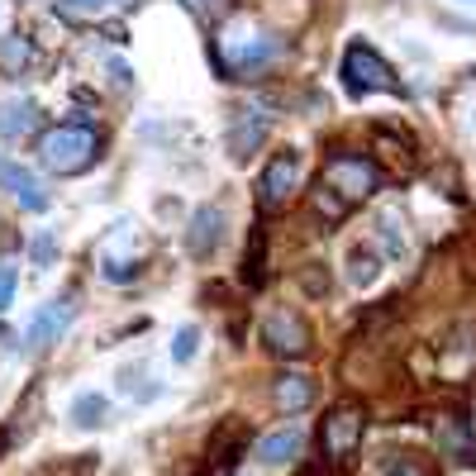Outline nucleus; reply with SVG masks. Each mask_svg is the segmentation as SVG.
Returning <instances> with one entry per match:
<instances>
[{
  "label": "nucleus",
  "instance_id": "7ed1b4c3",
  "mask_svg": "<svg viewBox=\"0 0 476 476\" xmlns=\"http://www.w3.org/2000/svg\"><path fill=\"white\" fill-rule=\"evenodd\" d=\"M338 77H343V87L352 96H367V91H390V96H400V77H396V67H390L371 43H348V53L343 62H338Z\"/></svg>",
  "mask_w": 476,
  "mask_h": 476
},
{
  "label": "nucleus",
  "instance_id": "412c9836",
  "mask_svg": "<svg viewBox=\"0 0 476 476\" xmlns=\"http://www.w3.org/2000/svg\"><path fill=\"white\" fill-rule=\"evenodd\" d=\"M181 5L191 10L200 24H219V20H229V5H233V0H181Z\"/></svg>",
  "mask_w": 476,
  "mask_h": 476
},
{
  "label": "nucleus",
  "instance_id": "dca6fc26",
  "mask_svg": "<svg viewBox=\"0 0 476 476\" xmlns=\"http://www.w3.org/2000/svg\"><path fill=\"white\" fill-rule=\"evenodd\" d=\"M105 419H110V400L100 396V390H87V396L72 400V424L77 429H100Z\"/></svg>",
  "mask_w": 476,
  "mask_h": 476
},
{
  "label": "nucleus",
  "instance_id": "f3484780",
  "mask_svg": "<svg viewBox=\"0 0 476 476\" xmlns=\"http://www.w3.org/2000/svg\"><path fill=\"white\" fill-rule=\"evenodd\" d=\"M444 448L453 462H467L476 467V444H471V429H467V419H448L444 424Z\"/></svg>",
  "mask_w": 476,
  "mask_h": 476
},
{
  "label": "nucleus",
  "instance_id": "6e6552de",
  "mask_svg": "<svg viewBox=\"0 0 476 476\" xmlns=\"http://www.w3.org/2000/svg\"><path fill=\"white\" fill-rule=\"evenodd\" d=\"M262 343L277 357H305L310 352V325L296 310H271L262 319Z\"/></svg>",
  "mask_w": 476,
  "mask_h": 476
},
{
  "label": "nucleus",
  "instance_id": "f03ea898",
  "mask_svg": "<svg viewBox=\"0 0 476 476\" xmlns=\"http://www.w3.org/2000/svg\"><path fill=\"white\" fill-rule=\"evenodd\" d=\"M100 148H105V139H100V129H91V124H53V129L39 133V162L58 177L91 172L100 162Z\"/></svg>",
  "mask_w": 476,
  "mask_h": 476
},
{
  "label": "nucleus",
  "instance_id": "a878e982",
  "mask_svg": "<svg viewBox=\"0 0 476 476\" xmlns=\"http://www.w3.org/2000/svg\"><path fill=\"white\" fill-rule=\"evenodd\" d=\"M300 286H305L310 296H325V291H329V281H325V271H319V262H310V267L300 271Z\"/></svg>",
  "mask_w": 476,
  "mask_h": 476
},
{
  "label": "nucleus",
  "instance_id": "f8f14e48",
  "mask_svg": "<svg viewBox=\"0 0 476 476\" xmlns=\"http://www.w3.org/2000/svg\"><path fill=\"white\" fill-rule=\"evenodd\" d=\"M267 139V119L258 110H233V124H229V158L233 162H248L258 143Z\"/></svg>",
  "mask_w": 476,
  "mask_h": 476
},
{
  "label": "nucleus",
  "instance_id": "1a4fd4ad",
  "mask_svg": "<svg viewBox=\"0 0 476 476\" xmlns=\"http://www.w3.org/2000/svg\"><path fill=\"white\" fill-rule=\"evenodd\" d=\"M248 424L243 419H229L224 429L215 434V444H210V453H206V476H233V467H238V453L248 448Z\"/></svg>",
  "mask_w": 476,
  "mask_h": 476
},
{
  "label": "nucleus",
  "instance_id": "c756f323",
  "mask_svg": "<svg viewBox=\"0 0 476 476\" xmlns=\"http://www.w3.org/2000/svg\"><path fill=\"white\" fill-rule=\"evenodd\" d=\"M72 5H81V10H96V5H105V0H72Z\"/></svg>",
  "mask_w": 476,
  "mask_h": 476
},
{
  "label": "nucleus",
  "instance_id": "5701e85b",
  "mask_svg": "<svg viewBox=\"0 0 476 476\" xmlns=\"http://www.w3.org/2000/svg\"><path fill=\"white\" fill-rule=\"evenodd\" d=\"M53 252H58V238L48 233V229H39V233H33V243H29V262L33 267H48V262H53Z\"/></svg>",
  "mask_w": 476,
  "mask_h": 476
},
{
  "label": "nucleus",
  "instance_id": "9d476101",
  "mask_svg": "<svg viewBox=\"0 0 476 476\" xmlns=\"http://www.w3.org/2000/svg\"><path fill=\"white\" fill-rule=\"evenodd\" d=\"M0 186H5V191H14V200H20L24 210H33V215H43V210H48V191H43V181L33 177L29 167L10 162V158H0Z\"/></svg>",
  "mask_w": 476,
  "mask_h": 476
},
{
  "label": "nucleus",
  "instance_id": "7c9ffc66",
  "mask_svg": "<svg viewBox=\"0 0 476 476\" xmlns=\"http://www.w3.org/2000/svg\"><path fill=\"white\" fill-rule=\"evenodd\" d=\"M457 5H471V10H476V0H457Z\"/></svg>",
  "mask_w": 476,
  "mask_h": 476
},
{
  "label": "nucleus",
  "instance_id": "f257e3e1",
  "mask_svg": "<svg viewBox=\"0 0 476 476\" xmlns=\"http://www.w3.org/2000/svg\"><path fill=\"white\" fill-rule=\"evenodd\" d=\"M277 53L281 39L252 14H238L215 33V72L224 81H258V72H267Z\"/></svg>",
  "mask_w": 476,
  "mask_h": 476
},
{
  "label": "nucleus",
  "instance_id": "423d86ee",
  "mask_svg": "<svg viewBox=\"0 0 476 476\" xmlns=\"http://www.w3.org/2000/svg\"><path fill=\"white\" fill-rule=\"evenodd\" d=\"M362 429H367L362 405L343 400L325 415V424H319V448H325L329 462H348V457L357 453V444H362Z\"/></svg>",
  "mask_w": 476,
  "mask_h": 476
},
{
  "label": "nucleus",
  "instance_id": "4be33fe9",
  "mask_svg": "<svg viewBox=\"0 0 476 476\" xmlns=\"http://www.w3.org/2000/svg\"><path fill=\"white\" fill-rule=\"evenodd\" d=\"M377 238L386 243L390 258H405V238H400V224H396L390 215H381V219H377Z\"/></svg>",
  "mask_w": 476,
  "mask_h": 476
},
{
  "label": "nucleus",
  "instance_id": "ddd939ff",
  "mask_svg": "<svg viewBox=\"0 0 476 476\" xmlns=\"http://www.w3.org/2000/svg\"><path fill=\"white\" fill-rule=\"evenodd\" d=\"M271 400H277L281 415L305 410V405L315 400V377H305V371H286V377H277V386H271Z\"/></svg>",
  "mask_w": 476,
  "mask_h": 476
},
{
  "label": "nucleus",
  "instance_id": "bb28decb",
  "mask_svg": "<svg viewBox=\"0 0 476 476\" xmlns=\"http://www.w3.org/2000/svg\"><path fill=\"white\" fill-rule=\"evenodd\" d=\"M10 296H14V267H0V315L10 310Z\"/></svg>",
  "mask_w": 476,
  "mask_h": 476
},
{
  "label": "nucleus",
  "instance_id": "4468645a",
  "mask_svg": "<svg viewBox=\"0 0 476 476\" xmlns=\"http://www.w3.org/2000/svg\"><path fill=\"white\" fill-rule=\"evenodd\" d=\"M300 448H305L300 429H277V434L258 438V462L262 467H281V462H291V457H300Z\"/></svg>",
  "mask_w": 476,
  "mask_h": 476
},
{
  "label": "nucleus",
  "instance_id": "0eeeda50",
  "mask_svg": "<svg viewBox=\"0 0 476 476\" xmlns=\"http://www.w3.org/2000/svg\"><path fill=\"white\" fill-rule=\"evenodd\" d=\"M72 315H77L72 296H58V300L39 305V310H33V319H29V329H24V352H48V348L62 338V329L72 325Z\"/></svg>",
  "mask_w": 476,
  "mask_h": 476
},
{
  "label": "nucleus",
  "instance_id": "aec40b11",
  "mask_svg": "<svg viewBox=\"0 0 476 476\" xmlns=\"http://www.w3.org/2000/svg\"><path fill=\"white\" fill-rule=\"evenodd\" d=\"M310 200H315V210H319V219H343V215H348V200H343V196H338V191H329V186H325V181H319V186H315V191H310Z\"/></svg>",
  "mask_w": 476,
  "mask_h": 476
},
{
  "label": "nucleus",
  "instance_id": "393cba45",
  "mask_svg": "<svg viewBox=\"0 0 476 476\" xmlns=\"http://www.w3.org/2000/svg\"><path fill=\"white\" fill-rule=\"evenodd\" d=\"M100 271H105L110 281H133V277H139V262H114V258H105V262H100Z\"/></svg>",
  "mask_w": 476,
  "mask_h": 476
},
{
  "label": "nucleus",
  "instance_id": "b1692460",
  "mask_svg": "<svg viewBox=\"0 0 476 476\" xmlns=\"http://www.w3.org/2000/svg\"><path fill=\"white\" fill-rule=\"evenodd\" d=\"M196 343H200V329H196V325L177 329V338H172V357H177V362H191V357H196Z\"/></svg>",
  "mask_w": 476,
  "mask_h": 476
},
{
  "label": "nucleus",
  "instance_id": "2eb2a0df",
  "mask_svg": "<svg viewBox=\"0 0 476 476\" xmlns=\"http://www.w3.org/2000/svg\"><path fill=\"white\" fill-rule=\"evenodd\" d=\"M39 129V105L33 100H5L0 105V139H24Z\"/></svg>",
  "mask_w": 476,
  "mask_h": 476
},
{
  "label": "nucleus",
  "instance_id": "20e7f679",
  "mask_svg": "<svg viewBox=\"0 0 476 476\" xmlns=\"http://www.w3.org/2000/svg\"><path fill=\"white\" fill-rule=\"evenodd\" d=\"M300 172H305V152L300 148H277V152H271L267 167H262V177H258V210L262 215L281 210L286 200L296 196Z\"/></svg>",
  "mask_w": 476,
  "mask_h": 476
},
{
  "label": "nucleus",
  "instance_id": "9b49d317",
  "mask_svg": "<svg viewBox=\"0 0 476 476\" xmlns=\"http://www.w3.org/2000/svg\"><path fill=\"white\" fill-rule=\"evenodd\" d=\"M219 243H224V210H219V206H200L191 215V229H186V252L210 258Z\"/></svg>",
  "mask_w": 476,
  "mask_h": 476
},
{
  "label": "nucleus",
  "instance_id": "6ab92c4d",
  "mask_svg": "<svg viewBox=\"0 0 476 476\" xmlns=\"http://www.w3.org/2000/svg\"><path fill=\"white\" fill-rule=\"evenodd\" d=\"M377 271H381V258H377V248H371V243H357L348 252V281L352 286H371V281H377Z\"/></svg>",
  "mask_w": 476,
  "mask_h": 476
},
{
  "label": "nucleus",
  "instance_id": "a211bd4d",
  "mask_svg": "<svg viewBox=\"0 0 476 476\" xmlns=\"http://www.w3.org/2000/svg\"><path fill=\"white\" fill-rule=\"evenodd\" d=\"M29 62H33V43L24 33H5V39H0V67H5L10 77H20V72H29Z\"/></svg>",
  "mask_w": 476,
  "mask_h": 476
},
{
  "label": "nucleus",
  "instance_id": "cd10ccee",
  "mask_svg": "<svg viewBox=\"0 0 476 476\" xmlns=\"http://www.w3.org/2000/svg\"><path fill=\"white\" fill-rule=\"evenodd\" d=\"M390 476H429V467H424V462H400Z\"/></svg>",
  "mask_w": 476,
  "mask_h": 476
},
{
  "label": "nucleus",
  "instance_id": "c85d7f7f",
  "mask_svg": "<svg viewBox=\"0 0 476 476\" xmlns=\"http://www.w3.org/2000/svg\"><path fill=\"white\" fill-rule=\"evenodd\" d=\"M0 229H5V224H0ZM5 248H14V233H0V252H5Z\"/></svg>",
  "mask_w": 476,
  "mask_h": 476
},
{
  "label": "nucleus",
  "instance_id": "39448f33",
  "mask_svg": "<svg viewBox=\"0 0 476 476\" xmlns=\"http://www.w3.org/2000/svg\"><path fill=\"white\" fill-rule=\"evenodd\" d=\"M325 186L343 196L348 206H357V200H367L381 186V172H377V162H371V158H362V152H329Z\"/></svg>",
  "mask_w": 476,
  "mask_h": 476
}]
</instances>
